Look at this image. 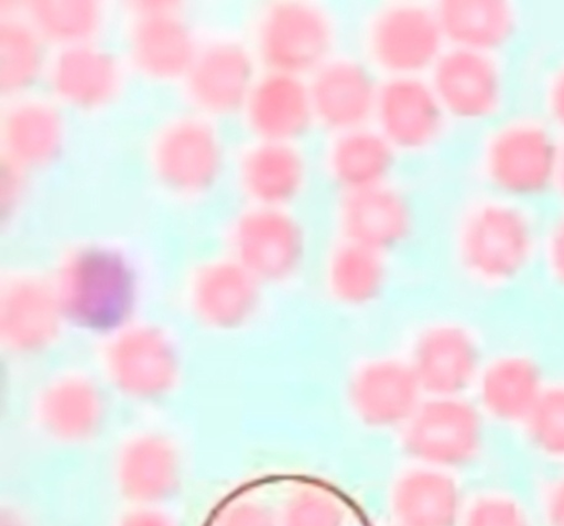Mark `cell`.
<instances>
[{
    "label": "cell",
    "mask_w": 564,
    "mask_h": 526,
    "mask_svg": "<svg viewBox=\"0 0 564 526\" xmlns=\"http://www.w3.org/2000/svg\"><path fill=\"white\" fill-rule=\"evenodd\" d=\"M542 229L524 203L497 197L477 202L460 218L456 259L484 290H514L540 261Z\"/></svg>",
    "instance_id": "cell-1"
},
{
    "label": "cell",
    "mask_w": 564,
    "mask_h": 526,
    "mask_svg": "<svg viewBox=\"0 0 564 526\" xmlns=\"http://www.w3.org/2000/svg\"><path fill=\"white\" fill-rule=\"evenodd\" d=\"M405 426L404 449L430 468L468 465L484 446V420L463 396L423 401Z\"/></svg>",
    "instance_id": "cell-6"
},
{
    "label": "cell",
    "mask_w": 564,
    "mask_h": 526,
    "mask_svg": "<svg viewBox=\"0 0 564 526\" xmlns=\"http://www.w3.org/2000/svg\"><path fill=\"white\" fill-rule=\"evenodd\" d=\"M340 503L322 487H304L286 504L283 526H344Z\"/></svg>",
    "instance_id": "cell-34"
},
{
    "label": "cell",
    "mask_w": 564,
    "mask_h": 526,
    "mask_svg": "<svg viewBox=\"0 0 564 526\" xmlns=\"http://www.w3.org/2000/svg\"><path fill=\"white\" fill-rule=\"evenodd\" d=\"M555 189L564 198V143L561 146Z\"/></svg>",
    "instance_id": "cell-41"
},
{
    "label": "cell",
    "mask_w": 564,
    "mask_h": 526,
    "mask_svg": "<svg viewBox=\"0 0 564 526\" xmlns=\"http://www.w3.org/2000/svg\"><path fill=\"white\" fill-rule=\"evenodd\" d=\"M118 483L121 493L135 503L148 505L169 500L180 484L176 452L159 437L133 440L121 453Z\"/></svg>",
    "instance_id": "cell-25"
},
{
    "label": "cell",
    "mask_w": 564,
    "mask_h": 526,
    "mask_svg": "<svg viewBox=\"0 0 564 526\" xmlns=\"http://www.w3.org/2000/svg\"><path fill=\"white\" fill-rule=\"evenodd\" d=\"M547 515L551 526H564V480L551 494Z\"/></svg>",
    "instance_id": "cell-40"
},
{
    "label": "cell",
    "mask_w": 564,
    "mask_h": 526,
    "mask_svg": "<svg viewBox=\"0 0 564 526\" xmlns=\"http://www.w3.org/2000/svg\"><path fill=\"white\" fill-rule=\"evenodd\" d=\"M40 412L51 436L77 442L96 434L102 406L98 390L89 382L66 379L46 390Z\"/></svg>",
    "instance_id": "cell-29"
},
{
    "label": "cell",
    "mask_w": 564,
    "mask_h": 526,
    "mask_svg": "<svg viewBox=\"0 0 564 526\" xmlns=\"http://www.w3.org/2000/svg\"><path fill=\"white\" fill-rule=\"evenodd\" d=\"M466 526H528V523L514 502L486 498L471 508Z\"/></svg>",
    "instance_id": "cell-36"
},
{
    "label": "cell",
    "mask_w": 564,
    "mask_h": 526,
    "mask_svg": "<svg viewBox=\"0 0 564 526\" xmlns=\"http://www.w3.org/2000/svg\"><path fill=\"white\" fill-rule=\"evenodd\" d=\"M232 247L234 260L260 283L283 282L301 270L306 236L285 210L256 205L236 222Z\"/></svg>",
    "instance_id": "cell-7"
},
{
    "label": "cell",
    "mask_w": 564,
    "mask_h": 526,
    "mask_svg": "<svg viewBox=\"0 0 564 526\" xmlns=\"http://www.w3.org/2000/svg\"><path fill=\"white\" fill-rule=\"evenodd\" d=\"M238 174L256 205L285 210L301 197L310 164L296 143L258 141L242 154Z\"/></svg>",
    "instance_id": "cell-19"
},
{
    "label": "cell",
    "mask_w": 564,
    "mask_h": 526,
    "mask_svg": "<svg viewBox=\"0 0 564 526\" xmlns=\"http://www.w3.org/2000/svg\"><path fill=\"white\" fill-rule=\"evenodd\" d=\"M436 14L448 47L495 55L510 43L518 19L505 0H445Z\"/></svg>",
    "instance_id": "cell-22"
},
{
    "label": "cell",
    "mask_w": 564,
    "mask_h": 526,
    "mask_svg": "<svg viewBox=\"0 0 564 526\" xmlns=\"http://www.w3.org/2000/svg\"><path fill=\"white\" fill-rule=\"evenodd\" d=\"M56 297L61 311L82 325H117L128 312L130 272L116 254L84 250L72 256L61 270Z\"/></svg>",
    "instance_id": "cell-5"
},
{
    "label": "cell",
    "mask_w": 564,
    "mask_h": 526,
    "mask_svg": "<svg viewBox=\"0 0 564 526\" xmlns=\"http://www.w3.org/2000/svg\"><path fill=\"white\" fill-rule=\"evenodd\" d=\"M3 526H20V525L12 520V523H10L9 525H7V523L4 522Z\"/></svg>",
    "instance_id": "cell-42"
},
{
    "label": "cell",
    "mask_w": 564,
    "mask_h": 526,
    "mask_svg": "<svg viewBox=\"0 0 564 526\" xmlns=\"http://www.w3.org/2000/svg\"><path fill=\"white\" fill-rule=\"evenodd\" d=\"M30 18L41 37L64 49L88 44L100 24L98 6L87 0H41L30 7Z\"/></svg>",
    "instance_id": "cell-32"
},
{
    "label": "cell",
    "mask_w": 564,
    "mask_h": 526,
    "mask_svg": "<svg viewBox=\"0 0 564 526\" xmlns=\"http://www.w3.org/2000/svg\"><path fill=\"white\" fill-rule=\"evenodd\" d=\"M111 376L126 394L155 398L170 389L176 377V359L165 339L150 329L133 330L111 348Z\"/></svg>",
    "instance_id": "cell-21"
},
{
    "label": "cell",
    "mask_w": 564,
    "mask_h": 526,
    "mask_svg": "<svg viewBox=\"0 0 564 526\" xmlns=\"http://www.w3.org/2000/svg\"><path fill=\"white\" fill-rule=\"evenodd\" d=\"M43 37L32 24L9 20L0 26V89L18 95L43 74Z\"/></svg>",
    "instance_id": "cell-31"
},
{
    "label": "cell",
    "mask_w": 564,
    "mask_h": 526,
    "mask_svg": "<svg viewBox=\"0 0 564 526\" xmlns=\"http://www.w3.org/2000/svg\"><path fill=\"white\" fill-rule=\"evenodd\" d=\"M485 361L479 339L469 328L443 322L419 336L409 364L424 394L459 397L476 386Z\"/></svg>",
    "instance_id": "cell-11"
},
{
    "label": "cell",
    "mask_w": 564,
    "mask_h": 526,
    "mask_svg": "<svg viewBox=\"0 0 564 526\" xmlns=\"http://www.w3.org/2000/svg\"><path fill=\"white\" fill-rule=\"evenodd\" d=\"M546 103L552 121L564 130V65L555 72L550 80Z\"/></svg>",
    "instance_id": "cell-38"
},
{
    "label": "cell",
    "mask_w": 564,
    "mask_h": 526,
    "mask_svg": "<svg viewBox=\"0 0 564 526\" xmlns=\"http://www.w3.org/2000/svg\"><path fill=\"white\" fill-rule=\"evenodd\" d=\"M429 80L448 119L486 121L505 103V75L491 54L447 46Z\"/></svg>",
    "instance_id": "cell-8"
},
{
    "label": "cell",
    "mask_w": 564,
    "mask_h": 526,
    "mask_svg": "<svg viewBox=\"0 0 564 526\" xmlns=\"http://www.w3.org/2000/svg\"><path fill=\"white\" fill-rule=\"evenodd\" d=\"M120 77L117 60L89 43L63 49L48 72L55 96L78 109L108 105L119 90Z\"/></svg>",
    "instance_id": "cell-20"
},
{
    "label": "cell",
    "mask_w": 564,
    "mask_h": 526,
    "mask_svg": "<svg viewBox=\"0 0 564 526\" xmlns=\"http://www.w3.org/2000/svg\"><path fill=\"white\" fill-rule=\"evenodd\" d=\"M120 526H176L166 515L151 509L133 512L122 519Z\"/></svg>",
    "instance_id": "cell-39"
},
{
    "label": "cell",
    "mask_w": 564,
    "mask_h": 526,
    "mask_svg": "<svg viewBox=\"0 0 564 526\" xmlns=\"http://www.w3.org/2000/svg\"><path fill=\"white\" fill-rule=\"evenodd\" d=\"M348 395L356 415L366 425L391 428L412 419L423 404L424 391L410 364L384 358L358 369Z\"/></svg>",
    "instance_id": "cell-17"
},
{
    "label": "cell",
    "mask_w": 564,
    "mask_h": 526,
    "mask_svg": "<svg viewBox=\"0 0 564 526\" xmlns=\"http://www.w3.org/2000/svg\"><path fill=\"white\" fill-rule=\"evenodd\" d=\"M258 78L253 55L235 41H219L199 51L186 76L194 105L214 117L242 112Z\"/></svg>",
    "instance_id": "cell-14"
},
{
    "label": "cell",
    "mask_w": 564,
    "mask_h": 526,
    "mask_svg": "<svg viewBox=\"0 0 564 526\" xmlns=\"http://www.w3.org/2000/svg\"><path fill=\"white\" fill-rule=\"evenodd\" d=\"M545 364L522 347L486 358L476 382L481 407L506 425L524 426L549 385Z\"/></svg>",
    "instance_id": "cell-13"
},
{
    "label": "cell",
    "mask_w": 564,
    "mask_h": 526,
    "mask_svg": "<svg viewBox=\"0 0 564 526\" xmlns=\"http://www.w3.org/2000/svg\"><path fill=\"white\" fill-rule=\"evenodd\" d=\"M153 169L172 191L207 192L220 180L225 168L224 143L208 121L186 118L174 121L153 149Z\"/></svg>",
    "instance_id": "cell-10"
},
{
    "label": "cell",
    "mask_w": 564,
    "mask_h": 526,
    "mask_svg": "<svg viewBox=\"0 0 564 526\" xmlns=\"http://www.w3.org/2000/svg\"><path fill=\"white\" fill-rule=\"evenodd\" d=\"M336 28L326 10L310 2H276L256 30V54L267 71L310 78L334 57Z\"/></svg>",
    "instance_id": "cell-3"
},
{
    "label": "cell",
    "mask_w": 564,
    "mask_h": 526,
    "mask_svg": "<svg viewBox=\"0 0 564 526\" xmlns=\"http://www.w3.org/2000/svg\"><path fill=\"white\" fill-rule=\"evenodd\" d=\"M539 264L550 283L564 292V211L542 229Z\"/></svg>",
    "instance_id": "cell-35"
},
{
    "label": "cell",
    "mask_w": 564,
    "mask_h": 526,
    "mask_svg": "<svg viewBox=\"0 0 564 526\" xmlns=\"http://www.w3.org/2000/svg\"><path fill=\"white\" fill-rule=\"evenodd\" d=\"M129 47L141 74L160 80L186 78L199 53L187 24L163 2L141 4Z\"/></svg>",
    "instance_id": "cell-16"
},
{
    "label": "cell",
    "mask_w": 564,
    "mask_h": 526,
    "mask_svg": "<svg viewBox=\"0 0 564 526\" xmlns=\"http://www.w3.org/2000/svg\"><path fill=\"white\" fill-rule=\"evenodd\" d=\"M384 255L344 240L327 264V283L338 301L365 305L382 293L387 278Z\"/></svg>",
    "instance_id": "cell-30"
},
{
    "label": "cell",
    "mask_w": 564,
    "mask_h": 526,
    "mask_svg": "<svg viewBox=\"0 0 564 526\" xmlns=\"http://www.w3.org/2000/svg\"><path fill=\"white\" fill-rule=\"evenodd\" d=\"M524 428L533 449L564 461V378L549 380Z\"/></svg>",
    "instance_id": "cell-33"
},
{
    "label": "cell",
    "mask_w": 564,
    "mask_h": 526,
    "mask_svg": "<svg viewBox=\"0 0 564 526\" xmlns=\"http://www.w3.org/2000/svg\"><path fill=\"white\" fill-rule=\"evenodd\" d=\"M398 151L375 127L336 133L326 153L327 172L345 193L379 187L394 172Z\"/></svg>",
    "instance_id": "cell-23"
},
{
    "label": "cell",
    "mask_w": 564,
    "mask_h": 526,
    "mask_svg": "<svg viewBox=\"0 0 564 526\" xmlns=\"http://www.w3.org/2000/svg\"><path fill=\"white\" fill-rule=\"evenodd\" d=\"M214 526H275L272 514L256 502H239L225 508Z\"/></svg>",
    "instance_id": "cell-37"
},
{
    "label": "cell",
    "mask_w": 564,
    "mask_h": 526,
    "mask_svg": "<svg viewBox=\"0 0 564 526\" xmlns=\"http://www.w3.org/2000/svg\"><path fill=\"white\" fill-rule=\"evenodd\" d=\"M65 137L59 112L44 101H24L8 112L2 128L6 160L43 168L58 158Z\"/></svg>",
    "instance_id": "cell-26"
},
{
    "label": "cell",
    "mask_w": 564,
    "mask_h": 526,
    "mask_svg": "<svg viewBox=\"0 0 564 526\" xmlns=\"http://www.w3.org/2000/svg\"><path fill=\"white\" fill-rule=\"evenodd\" d=\"M448 117L423 76L387 77L379 86L375 128L398 152H420L444 136Z\"/></svg>",
    "instance_id": "cell-9"
},
{
    "label": "cell",
    "mask_w": 564,
    "mask_h": 526,
    "mask_svg": "<svg viewBox=\"0 0 564 526\" xmlns=\"http://www.w3.org/2000/svg\"><path fill=\"white\" fill-rule=\"evenodd\" d=\"M413 224L412 206L405 195L388 183L345 193L340 226L347 241L384 255L409 239Z\"/></svg>",
    "instance_id": "cell-18"
},
{
    "label": "cell",
    "mask_w": 564,
    "mask_h": 526,
    "mask_svg": "<svg viewBox=\"0 0 564 526\" xmlns=\"http://www.w3.org/2000/svg\"><path fill=\"white\" fill-rule=\"evenodd\" d=\"M561 146L545 124L502 122L481 149V170L498 197L524 203L555 189Z\"/></svg>",
    "instance_id": "cell-2"
},
{
    "label": "cell",
    "mask_w": 564,
    "mask_h": 526,
    "mask_svg": "<svg viewBox=\"0 0 564 526\" xmlns=\"http://www.w3.org/2000/svg\"><path fill=\"white\" fill-rule=\"evenodd\" d=\"M393 505L403 526H456L460 497L455 481L433 468L405 474L394 490Z\"/></svg>",
    "instance_id": "cell-27"
},
{
    "label": "cell",
    "mask_w": 564,
    "mask_h": 526,
    "mask_svg": "<svg viewBox=\"0 0 564 526\" xmlns=\"http://www.w3.org/2000/svg\"><path fill=\"white\" fill-rule=\"evenodd\" d=\"M194 297L205 322L221 329L238 328L259 305L260 282L238 261H218L203 268Z\"/></svg>",
    "instance_id": "cell-24"
},
{
    "label": "cell",
    "mask_w": 564,
    "mask_h": 526,
    "mask_svg": "<svg viewBox=\"0 0 564 526\" xmlns=\"http://www.w3.org/2000/svg\"><path fill=\"white\" fill-rule=\"evenodd\" d=\"M61 313L56 293L36 282H20L3 298V336L19 350L43 348L56 335Z\"/></svg>",
    "instance_id": "cell-28"
},
{
    "label": "cell",
    "mask_w": 564,
    "mask_h": 526,
    "mask_svg": "<svg viewBox=\"0 0 564 526\" xmlns=\"http://www.w3.org/2000/svg\"><path fill=\"white\" fill-rule=\"evenodd\" d=\"M371 64L387 77L423 76L447 47L435 8L393 3L377 12L366 31Z\"/></svg>",
    "instance_id": "cell-4"
},
{
    "label": "cell",
    "mask_w": 564,
    "mask_h": 526,
    "mask_svg": "<svg viewBox=\"0 0 564 526\" xmlns=\"http://www.w3.org/2000/svg\"><path fill=\"white\" fill-rule=\"evenodd\" d=\"M242 115L258 141L296 143L316 124L307 79L273 71L256 80Z\"/></svg>",
    "instance_id": "cell-15"
},
{
    "label": "cell",
    "mask_w": 564,
    "mask_h": 526,
    "mask_svg": "<svg viewBox=\"0 0 564 526\" xmlns=\"http://www.w3.org/2000/svg\"><path fill=\"white\" fill-rule=\"evenodd\" d=\"M316 124L341 133L371 126L379 82L365 62L334 56L307 78Z\"/></svg>",
    "instance_id": "cell-12"
}]
</instances>
